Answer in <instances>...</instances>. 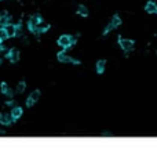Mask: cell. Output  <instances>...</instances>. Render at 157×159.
<instances>
[{
	"label": "cell",
	"instance_id": "cell-13",
	"mask_svg": "<svg viewBox=\"0 0 157 159\" xmlns=\"http://www.w3.org/2000/svg\"><path fill=\"white\" fill-rule=\"evenodd\" d=\"M77 13H78V15H82V17H87L88 15V10H87V7L85 6H78V8H77Z\"/></svg>",
	"mask_w": 157,
	"mask_h": 159
},
{
	"label": "cell",
	"instance_id": "cell-16",
	"mask_svg": "<svg viewBox=\"0 0 157 159\" xmlns=\"http://www.w3.org/2000/svg\"><path fill=\"white\" fill-rule=\"evenodd\" d=\"M112 25H113V26H115V28H116V26H119V25H120V24H121V20H120V18H119V17H113V20H112Z\"/></svg>",
	"mask_w": 157,
	"mask_h": 159
},
{
	"label": "cell",
	"instance_id": "cell-6",
	"mask_svg": "<svg viewBox=\"0 0 157 159\" xmlns=\"http://www.w3.org/2000/svg\"><path fill=\"white\" fill-rule=\"evenodd\" d=\"M8 58H10L11 62H17L20 60V51L17 49H11L10 51H8Z\"/></svg>",
	"mask_w": 157,
	"mask_h": 159
},
{
	"label": "cell",
	"instance_id": "cell-2",
	"mask_svg": "<svg viewBox=\"0 0 157 159\" xmlns=\"http://www.w3.org/2000/svg\"><path fill=\"white\" fill-rule=\"evenodd\" d=\"M40 22H42V18L39 15H33L29 20V29L32 32H37V26L40 25Z\"/></svg>",
	"mask_w": 157,
	"mask_h": 159
},
{
	"label": "cell",
	"instance_id": "cell-14",
	"mask_svg": "<svg viewBox=\"0 0 157 159\" xmlns=\"http://www.w3.org/2000/svg\"><path fill=\"white\" fill-rule=\"evenodd\" d=\"M6 39H8V35H7L6 29L2 28V29H0V42H4Z\"/></svg>",
	"mask_w": 157,
	"mask_h": 159
},
{
	"label": "cell",
	"instance_id": "cell-9",
	"mask_svg": "<svg viewBox=\"0 0 157 159\" xmlns=\"http://www.w3.org/2000/svg\"><path fill=\"white\" fill-rule=\"evenodd\" d=\"M7 24H10V17L7 15V13L4 11V13H2V15H0V26H6Z\"/></svg>",
	"mask_w": 157,
	"mask_h": 159
},
{
	"label": "cell",
	"instance_id": "cell-7",
	"mask_svg": "<svg viewBox=\"0 0 157 159\" xmlns=\"http://www.w3.org/2000/svg\"><path fill=\"white\" fill-rule=\"evenodd\" d=\"M13 120H14V118H13V115L11 114H3V116H2V120H0V123L2 125H11L13 123Z\"/></svg>",
	"mask_w": 157,
	"mask_h": 159
},
{
	"label": "cell",
	"instance_id": "cell-12",
	"mask_svg": "<svg viewBox=\"0 0 157 159\" xmlns=\"http://www.w3.org/2000/svg\"><path fill=\"white\" fill-rule=\"evenodd\" d=\"M58 60L61 62H70V61H72V58H70L68 54H65V53H59V54H58Z\"/></svg>",
	"mask_w": 157,
	"mask_h": 159
},
{
	"label": "cell",
	"instance_id": "cell-1",
	"mask_svg": "<svg viewBox=\"0 0 157 159\" xmlns=\"http://www.w3.org/2000/svg\"><path fill=\"white\" fill-rule=\"evenodd\" d=\"M73 42H75V37H72V36H68V35H62L58 39V44L61 46V47H63V49H68V47H70Z\"/></svg>",
	"mask_w": 157,
	"mask_h": 159
},
{
	"label": "cell",
	"instance_id": "cell-10",
	"mask_svg": "<svg viewBox=\"0 0 157 159\" xmlns=\"http://www.w3.org/2000/svg\"><path fill=\"white\" fill-rule=\"evenodd\" d=\"M11 115H13L14 119H20L21 116H22V108L20 107H14L13 111H11Z\"/></svg>",
	"mask_w": 157,
	"mask_h": 159
},
{
	"label": "cell",
	"instance_id": "cell-5",
	"mask_svg": "<svg viewBox=\"0 0 157 159\" xmlns=\"http://www.w3.org/2000/svg\"><path fill=\"white\" fill-rule=\"evenodd\" d=\"M4 29H6L8 37H14V36L17 35V26H14L13 24H7V25L4 26Z\"/></svg>",
	"mask_w": 157,
	"mask_h": 159
},
{
	"label": "cell",
	"instance_id": "cell-11",
	"mask_svg": "<svg viewBox=\"0 0 157 159\" xmlns=\"http://www.w3.org/2000/svg\"><path fill=\"white\" fill-rule=\"evenodd\" d=\"M105 67H106L105 60H99V61L97 62V72H98V73H102V72L105 71Z\"/></svg>",
	"mask_w": 157,
	"mask_h": 159
},
{
	"label": "cell",
	"instance_id": "cell-18",
	"mask_svg": "<svg viewBox=\"0 0 157 159\" xmlns=\"http://www.w3.org/2000/svg\"><path fill=\"white\" fill-rule=\"evenodd\" d=\"M7 89H8V87H7V85H6V83H3V85H2V93H6Z\"/></svg>",
	"mask_w": 157,
	"mask_h": 159
},
{
	"label": "cell",
	"instance_id": "cell-3",
	"mask_svg": "<svg viewBox=\"0 0 157 159\" xmlns=\"http://www.w3.org/2000/svg\"><path fill=\"white\" fill-rule=\"evenodd\" d=\"M119 43H120V47L125 51H130V50L134 49V42L130 39H119Z\"/></svg>",
	"mask_w": 157,
	"mask_h": 159
},
{
	"label": "cell",
	"instance_id": "cell-8",
	"mask_svg": "<svg viewBox=\"0 0 157 159\" xmlns=\"http://www.w3.org/2000/svg\"><path fill=\"white\" fill-rule=\"evenodd\" d=\"M146 11L149 14H154V13H157V4L154 3V2H149V3L146 4Z\"/></svg>",
	"mask_w": 157,
	"mask_h": 159
},
{
	"label": "cell",
	"instance_id": "cell-17",
	"mask_svg": "<svg viewBox=\"0 0 157 159\" xmlns=\"http://www.w3.org/2000/svg\"><path fill=\"white\" fill-rule=\"evenodd\" d=\"M4 94H6V96H8V97H11V96L14 94V93H13V90H11V89H7V91L4 93Z\"/></svg>",
	"mask_w": 157,
	"mask_h": 159
},
{
	"label": "cell",
	"instance_id": "cell-4",
	"mask_svg": "<svg viewBox=\"0 0 157 159\" xmlns=\"http://www.w3.org/2000/svg\"><path fill=\"white\" fill-rule=\"evenodd\" d=\"M39 98H40V91H33V93H30V96H29V98L26 100V104H28V107H32L33 104H36L37 101H39Z\"/></svg>",
	"mask_w": 157,
	"mask_h": 159
},
{
	"label": "cell",
	"instance_id": "cell-15",
	"mask_svg": "<svg viewBox=\"0 0 157 159\" xmlns=\"http://www.w3.org/2000/svg\"><path fill=\"white\" fill-rule=\"evenodd\" d=\"M26 89V85L23 83V82H20L18 83V86H17V93H23Z\"/></svg>",
	"mask_w": 157,
	"mask_h": 159
},
{
	"label": "cell",
	"instance_id": "cell-19",
	"mask_svg": "<svg viewBox=\"0 0 157 159\" xmlns=\"http://www.w3.org/2000/svg\"><path fill=\"white\" fill-rule=\"evenodd\" d=\"M2 116H3V114H0V120H2Z\"/></svg>",
	"mask_w": 157,
	"mask_h": 159
}]
</instances>
